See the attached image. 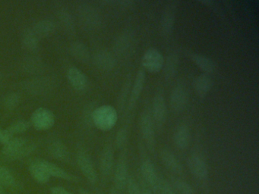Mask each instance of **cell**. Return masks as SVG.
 Instances as JSON below:
<instances>
[{
  "mask_svg": "<svg viewBox=\"0 0 259 194\" xmlns=\"http://www.w3.org/2000/svg\"><path fill=\"white\" fill-rule=\"evenodd\" d=\"M56 25L54 21L49 19L41 20L36 23L32 30L39 38L46 37L54 33Z\"/></svg>",
  "mask_w": 259,
  "mask_h": 194,
  "instance_id": "23",
  "label": "cell"
},
{
  "mask_svg": "<svg viewBox=\"0 0 259 194\" xmlns=\"http://www.w3.org/2000/svg\"><path fill=\"white\" fill-rule=\"evenodd\" d=\"M77 162L81 172L88 180L92 183H96L98 175L90 156L84 152H79L77 156Z\"/></svg>",
  "mask_w": 259,
  "mask_h": 194,
  "instance_id": "7",
  "label": "cell"
},
{
  "mask_svg": "<svg viewBox=\"0 0 259 194\" xmlns=\"http://www.w3.org/2000/svg\"><path fill=\"white\" fill-rule=\"evenodd\" d=\"M164 62L163 55L155 48H148L142 56V66L148 72H160L163 68Z\"/></svg>",
  "mask_w": 259,
  "mask_h": 194,
  "instance_id": "3",
  "label": "cell"
},
{
  "mask_svg": "<svg viewBox=\"0 0 259 194\" xmlns=\"http://www.w3.org/2000/svg\"><path fill=\"white\" fill-rule=\"evenodd\" d=\"M31 121V124L37 130H48L54 126L55 116L49 109L39 108L33 112Z\"/></svg>",
  "mask_w": 259,
  "mask_h": 194,
  "instance_id": "4",
  "label": "cell"
},
{
  "mask_svg": "<svg viewBox=\"0 0 259 194\" xmlns=\"http://www.w3.org/2000/svg\"><path fill=\"white\" fill-rule=\"evenodd\" d=\"M174 186L176 189L179 191L181 194H195V190H194L192 186L190 184L187 183V182L184 181V180H181V179H174Z\"/></svg>",
  "mask_w": 259,
  "mask_h": 194,
  "instance_id": "32",
  "label": "cell"
},
{
  "mask_svg": "<svg viewBox=\"0 0 259 194\" xmlns=\"http://www.w3.org/2000/svg\"><path fill=\"white\" fill-rule=\"evenodd\" d=\"M2 133H3V130H1V129H0V138H1V136H2Z\"/></svg>",
  "mask_w": 259,
  "mask_h": 194,
  "instance_id": "42",
  "label": "cell"
},
{
  "mask_svg": "<svg viewBox=\"0 0 259 194\" xmlns=\"http://www.w3.org/2000/svg\"><path fill=\"white\" fill-rule=\"evenodd\" d=\"M128 194H142V190L136 180L133 177H128L126 183Z\"/></svg>",
  "mask_w": 259,
  "mask_h": 194,
  "instance_id": "38",
  "label": "cell"
},
{
  "mask_svg": "<svg viewBox=\"0 0 259 194\" xmlns=\"http://www.w3.org/2000/svg\"><path fill=\"white\" fill-rule=\"evenodd\" d=\"M49 152L50 154L57 160L67 161L69 159L67 147L60 141H55L51 143L49 147Z\"/></svg>",
  "mask_w": 259,
  "mask_h": 194,
  "instance_id": "26",
  "label": "cell"
},
{
  "mask_svg": "<svg viewBox=\"0 0 259 194\" xmlns=\"http://www.w3.org/2000/svg\"><path fill=\"white\" fill-rule=\"evenodd\" d=\"M29 127L30 124L28 121H25V120H21V121H18L16 122L13 123V124H11L5 130L10 136L13 137L14 134H16V133H23V132L26 131L29 128Z\"/></svg>",
  "mask_w": 259,
  "mask_h": 194,
  "instance_id": "31",
  "label": "cell"
},
{
  "mask_svg": "<svg viewBox=\"0 0 259 194\" xmlns=\"http://www.w3.org/2000/svg\"><path fill=\"white\" fill-rule=\"evenodd\" d=\"M68 80L74 89L78 91H82L86 89L88 86V78L85 74L77 68L72 67L68 70Z\"/></svg>",
  "mask_w": 259,
  "mask_h": 194,
  "instance_id": "14",
  "label": "cell"
},
{
  "mask_svg": "<svg viewBox=\"0 0 259 194\" xmlns=\"http://www.w3.org/2000/svg\"><path fill=\"white\" fill-rule=\"evenodd\" d=\"M41 165L45 167L46 171H48L49 175L52 177H58V178L63 179V180H69V181H75L76 177L69 173L66 172V171L57 166L55 164L51 163L46 160H39Z\"/></svg>",
  "mask_w": 259,
  "mask_h": 194,
  "instance_id": "20",
  "label": "cell"
},
{
  "mask_svg": "<svg viewBox=\"0 0 259 194\" xmlns=\"http://www.w3.org/2000/svg\"><path fill=\"white\" fill-rule=\"evenodd\" d=\"M128 178V165H127L126 160L123 158H121L115 169V186L119 190H122L126 186Z\"/></svg>",
  "mask_w": 259,
  "mask_h": 194,
  "instance_id": "15",
  "label": "cell"
},
{
  "mask_svg": "<svg viewBox=\"0 0 259 194\" xmlns=\"http://www.w3.org/2000/svg\"><path fill=\"white\" fill-rule=\"evenodd\" d=\"M160 158L163 165L174 174H181L183 173V165L177 157L169 150L164 149L160 152Z\"/></svg>",
  "mask_w": 259,
  "mask_h": 194,
  "instance_id": "17",
  "label": "cell"
},
{
  "mask_svg": "<svg viewBox=\"0 0 259 194\" xmlns=\"http://www.w3.org/2000/svg\"><path fill=\"white\" fill-rule=\"evenodd\" d=\"M51 194H72L62 186H55L51 189Z\"/></svg>",
  "mask_w": 259,
  "mask_h": 194,
  "instance_id": "39",
  "label": "cell"
},
{
  "mask_svg": "<svg viewBox=\"0 0 259 194\" xmlns=\"http://www.w3.org/2000/svg\"><path fill=\"white\" fill-rule=\"evenodd\" d=\"M118 120L116 109L110 105H104L97 108L92 113V121L98 129L104 131L111 130Z\"/></svg>",
  "mask_w": 259,
  "mask_h": 194,
  "instance_id": "2",
  "label": "cell"
},
{
  "mask_svg": "<svg viewBox=\"0 0 259 194\" xmlns=\"http://www.w3.org/2000/svg\"><path fill=\"white\" fill-rule=\"evenodd\" d=\"M39 39L32 30H27L22 37V44L28 51H36L39 48Z\"/></svg>",
  "mask_w": 259,
  "mask_h": 194,
  "instance_id": "28",
  "label": "cell"
},
{
  "mask_svg": "<svg viewBox=\"0 0 259 194\" xmlns=\"http://www.w3.org/2000/svg\"><path fill=\"white\" fill-rule=\"evenodd\" d=\"M16 183V178L11 171L6 167L0 166V185L10 187L14 186Z\"/></svg>",
  "mask_w": 259,
  "mask_h": 194,
  "instance_id": "30",
  "label": "cell"
},
{
  "mask_svg": "<svg viewBox=\"0 0 259 194\" xmlns=\"http://www.w3.org/2000/svg\"><path fill=\"white\" fill-rule=\"evenodd\" d=\"M95 64L98 68L104 71H110L116 65V60L110 52L101 50L98 52L94 57Z\"/></svg>",
  "mask_w": 259,
  "mask_h": 194,
  "instance_id": "18",
  "label": "cell"
},
{
  "mask_svg": "<svg viewBox=\"0 0 259 194\" xmlns=\"http://www.w3.org/2000/svg\"><path fill=\"white\" fill-rule=\"evenodd\" d=\"M191 59L204 74H211L214 71L215 65L210 58L198 53H191Z\"/></svg>",
  "mask_w": 259,
  "mask_h": 194,
  "instance_id": "22",
  "label": "cell"
},
{
  "mask_svg": "<svg viewBox=\"0 0 259 194\" xmlns=\"http://www.w3.org/2000/svg\"><path fill=\"white\" fill-rule=\"evenodd\" d=\"M114 155L111 147H107L103 150L100 160V168L104 177H108L113 166Z\"/></svg>",
  "mask_w": 259,
  "mask_h": 194,
  "instance_id": "21",
  "label": "cell"
},
{
  "mask_svg": "<svg viewBox=\"0 0 259 194\" xmlns=\"http://www.w3.org/2000/svg\"><path fill=\"white\" fill-rule=\"evenodd\" d=\"M2 78V74L0 73V79Z\"/></svg>",
  "mask_w": 259,
  "mask_h": 194,
  "instance_id": "43",
  "label": "cell"
},
{
  "mask_svg": "<svg viewBox=\"0 0 259 194\" xmlns=\"http://www.w3.org/2000/svg\"><path fill=\"white\" fill-rule=\"evenodd\" d=\"M4 103L7 109H15L20 103V96L16 92H11L6 95Z\"/></svg>",
  "mask_w": 259,
  "mask_h": 194,
  "instance_id": "33",
  "label": "cell"
},
{
  "mask_svg": "<svg viewBox=\"0 0 259 194\" xmlns=\"http://www.w3.org/2000/svg\"><path fill=\"white\" fill-rule=\"evenodd\" d=\"M175 17L176 5L175 3H171L166 6L160 21V29H161L162 34L164 36V37H169L172 33Z\"/></svg>",
  "mask_w": 259,
  "mask_h": 194,
  "instance_id": "9",
  "label": "cell"
},
{
  "mask_svg": "<svg viewBox=\"0 0 259 194\" xmlns=\"http://www.w3.org/2000/svg\"><path fill=\"white\" fill-rule=\"evenodd\" d=\"M194 89L198 96L204 98L211 90L213 81L209 74H200L195 77L193 83Z\"/></svg>",
  "mask_w": 259,
  "mask_h": 194,
  "instance_id": "16",
  "label": "cell"
},
{
  "mask_svg": "<svg viewBox=\"0 0 259 194\" xmlns=\"http://www.w3.org/2000/svg\"><path fill=\"white\" fill-rule=\"evenodd\" d=\"M0 194H5V191H4V189L1 185H0Z\"/></svg>",
  "mask_w": 259,
  "mask_h": 194,
  "instance_id": "41",
  "label": "cell"
},
{
  "mask_svg": "<svg viewBox=\"0 0 259 194\" xmlns=\"http://www.w3.org/2000/svg\"><path fill=\"white\" fill-rule=\"evenodd\" d=\"M72 56L81 62H88L90 59V53L85 44L81 42H75L71 45Z\"/></svg>",
  "mask_w": 259,
  "mask_h": 194,
  "instance_id": "27",
  "label": "cell"
},
{
  "mask_svg": "<svg viewBox=\"0 0 259 194\" xmlns=\"http://www.w3.org/2000/svg\"><path fill=\"white\" fill-rule=\"evenodd\" d=\"M35 149V144L23 137H13L4 144L3 154L12 159H22L31 154Z\"/></svg>",
  "mask_w": 259,
  "mask_h": 194,
  "instance_id": "1",
  "label": "cell"
},
{
  "mask_svg": "<svg viewBox=\"0 0 259 194\" xmlns=\"http://www.w3.org/2000/svg\"><path fill=\"white\" fill-rule=\"evenodd\" d=\"M167 117V108L166 101L162 94L154 96L152 104V119L159 127L163 125Z\"/></svg>",
  "mask_w": 259,
  "mask_h": 194,
  "instance_id": "6",
  "label": "cell"
},
{
  "mask_svg": "<svg viewBox=\"0 0 259 194\" xmlns=\"http://www.w3.org/2000/svg\"><path fill=\"white\" fill-rule=\"evenodd\" d=\"M30 172L33 178L40 183H45L50 180L51 176L45 169V167L41 165L40 161L37 160L32 162L30 165Z\"/></svg>",
  "mask_w": 259,
  "mask_h": 194,
  "instance_id": "24",
  "label": "cell"
},
{
  "mask_svg": "<svg viewBox=\"0 0 259 194\" xmlns=\"http://www.w3.org/2000/svg\"><path fill=\"white\" fill-rule=\"evenodd\" d=\"M142 194H152L151 192V191L148 190V189H145V190L142 191Z\"/></svg>",
  "mask_w": 259,
  "mask_h": 194,
  "instance_id": "40",
  "label": "cell"
},
{
  "mask_svg": "<svg viewBox=\"0 0 259 194\" xmlns=\"http://www.w3.org/2000/svg\"><path fill=\"white\" fill-rule=\"evenodd\" d=\"M189 101L187 89L182 85H178L172 89L170 94V106L174 112H180L184 110Z\"/></svg>",
  "mask_w": 259,
  "mask_h": 194,
  "instance_id": "8",
  "label": "cell"
},
{
  "mask_svg": "<svg viewBox=\"0 0 259 194\" xmlns=\"http://www.w3.org/2000/svg\"><path fill=\"white\" fill-rule=\"evenodd\" d=\"M127 139H128V132H127L126 129H120L118 131L116 138V143L118 148L121 149L125 147Z\"/></svg>",
  "mask_w": 259,
  "mask_h": 194,
  "instance_id": "37",
  "label": "cell"
},
{
  "mask_svg": "<svg viewBox=\"0 0 259 194\" xmlns=\"http://www.w3.org/2000/svg\"><path fill=\"white\" fill-rule=\"evenodd\" d=\"M157 192H160V194H176L174 186L168 183L167 180L161 178L159 180Z\"/></svg>",
  "mask_w": 259,
  "mask_h": 194,
  "instance_id": "34",
  "label": "cell"
},
{
  "mask_svg": "<svg viewBox=\"0 0 259 194\" xmlns=\"http://www.w3.org/2000/svg\"><path fill=\"white\" fill-rule=\"evenodd\" d=\"M59 18H60L62 25L63 26L65 30H66L68 33H75V21H74L72 15H71L68 11H60Z\"/></svg>",
  "mask_w": 259,
  "mask_h": 194,
  "instance_id": "29",
  "label": "cell"
},
{
  "mask_svg": "<svg viewBox=\"0 0 259 194\" xmlns=\"http://www.w3.org/2000/svg\"><path fill=\"white\" fill-rule=\"evenodd\" d=\"M140 130L142 136L150 150L154 151L155 146V131L152 117L148 112H144L140 118Z\"/></svg>",
  "mask_w": 259,
  "mask_h": 194,
  "instance_id": "5",
  "label": "cell"
},
{
  "mask_svg": "<svg viewBox=\"0 0 259 194\" xmlns=\"http://www.w3.org/2000/svg\"><path fill=\"white\" fill-rule=\"evenodd\" d=\"M50 85L48 82L44 81V80H37L31 81V83L28 84L29 86L30 90L33 91V92H43V91L46 90V87Z\"/></svg>",
  "mask_w": 259,
  "mask_h": 194,
  "instance_id": "36",
  "label": "cell"
},
{
  "mask_svg": "<svg viewBox=\"0 0 259 194\" xmlns=\"http://www.w3.org/2000/svg\"><path fill=\"white\" fill-rule=\"evenodd\" d=\"M141 173L146 183L152 188L154 190L158 189L160 177L157 175L155 167L150 160H145L141 165Z\"/></svg>",
  "mask_w": 259,
  "mask_h": 194,
  "instance_id": "12",
  "label": "cell"
},
{
  "mask_svg": "<svg viewBox=\"0 0 259 194\" xmlns=\"http://www.w3.org/2000/svg\"><path fill=\"white\" fill-rule=\"evenodd\" d=\"M83 194H91V193H89V192H84V193Z\"/></svg>",
  "mask_w": 259,
  "mask_h": 194,
  "instance_id": "44",
  "label": "cell"
},
{
  "mask_svg": "<svg viewBox=\"0 0 259 194\" xmlns=\"http://www.w3.org/2000/svg\"><path fill=\"white\" fill-rule=\"evenodd\" d=\"M179 66V56L177 53L169 55L166 62H164V76L166 80H171L175 76Z\"/></svg>",
  "mask_w": 259,
  "mask_h": 194,
  "instance_id": "25",
  "label": "cell"
},
{
  "mask_svg": "<svg viewBox=\"0 0 259 194\" xmlns=\"http://www.w3.org/2000/svg\"><path fill=\"white\" fill-rule=\"evenodd\" d=\"M188 166L191 172L197 178L204 180L208 175V170L204 159L199 155H192L188 160Z\"/></svg>",
  "mask_w": 259,
  "mask_h": 194,
  "instance_id": "11",
  "label": "cell"
},
{
  "mask_svg": "<svg viewBox=\"0 0 259 194\" xmlns=\"http://www.w3.org/2000/svg\"><path fill=\"white\" fill-rule=\"evenodd\" d=\"M145 78H146L145 71L144 70H139L137 75H136L134 83H133L131 94H130V101H128V110H132L136 106L138 100H139L142 89H143L144 86H145Z\"/></svg>",
  "mask_w": 259,
  "mask_h": 194,
  "instance_id": "13",
  "label": "cell"
},
{
  "mask_svg": "<svg viewBox=\"0 0 259 194\" xmlns=\"http://www.w3.org/2000/svg\"><path fill=\"white\" fill-rule=\"evenodd\" d=\"M80 20L85 27L94 28L99 24L100 18L98 12L89 4L79 6L78 9Z\"/></svg>",
  "mask_w": 259,
  "mask_h": 194,
  "instance_id": "10",
  "label": "cell"
},
{
  "mask_svg": "<svg viewBox=\"0 0 259 194\" xmlns=\"http://www.w3.org/2000/svg\"><path fill=\"white\" fill-rule=\"evenodd\" d=\"M42 63L37 59H30L26 61L25 64V68L29 72H39L42 68Z\"/></svg>",
  "mask_w": 259,
  "mask_h": 194,
  "instance_id": "35",
  "label": "cell"
},
{
  "mask_svg": "<svg viewBox=\"0 0 259 194\" xmlns=\"http://www.w3.org/2000/svg\"><path fill=\"white\" fill-rule=\"evenodd\" d=\"M191 133L189 127L186 124H180L177 127L174 134V141L177 148L185 150L190 142Z\"/></svg>",
  "mask_w": 259,
  "mask_h": 194,
  "instance_id": "19",
  "label": "cell"
}]
</instances>
